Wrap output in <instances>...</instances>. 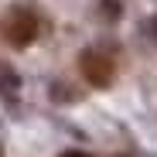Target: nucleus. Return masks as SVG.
Returning <instances> with one entry per match:
<instances>
[{"mask_svg": "<svg viewBox=\"0 0 157 157\" xmlns=\"http://www.w3.org/2000/svg\"><path fill=\"white\" fill-rule=\"evenodd\" d=\"M78 68H82L89 86H109L113 82V62H109V55H102V51H96V48L82 51Z\"/></svg>", "mask_w": 157, "mask_h": 157, "instance_id": "1", "label": "nucleus"}, {"mask_svg": "<svg viewBox=\"0 0 157 157\" xmlns=\"http://www.w3.org/2000/svg\"><path fill=\"white\" fill-rule=\"evenodd\" d=\"M34 34H38V17H34L31 10L17 7V10L10 14V21H7V38H10V44L24 48V44L34 41Z\"/></svg>", "mask_w": 157, "mask_h": 157, "instance_id": "2", "label": "nucleus"}, {"mask_svg": "<svg viewBox=\"0 0 157 157\" xmlns=\"http://www.w3.org/2000/svg\"><path fill=\"white\" fill-rule=\"evenodd\" d=\"M62 157H92V154H86V150H65Z\"/></svg>", "mask_w": 157, "mask_h": 157, "instance_id": "3", "label": "nucleus"}]
</instances>
